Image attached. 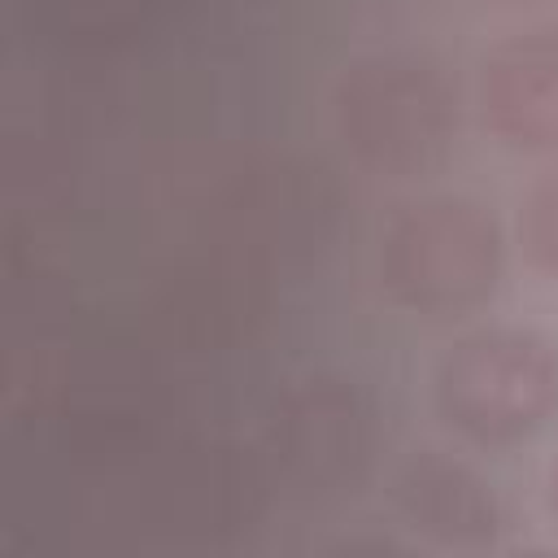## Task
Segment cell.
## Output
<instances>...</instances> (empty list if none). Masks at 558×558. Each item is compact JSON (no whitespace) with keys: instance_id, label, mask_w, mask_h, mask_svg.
<instances>
[{"instance_id":"6da1fadb","label":"cell","mask_w":558,"mask_h":558,"mask_svg":"<svg viewBox=\"0 0 558 558\" xmlns=\"http://www.w3.org/2000/svg\"><path fill=\"white\" fill-rule=\"evenodd\" d=\"M458 78L423 48L371 52L336 83V135L344 153L379 179L432 174L458 148Z\"/></svg>"},{"instance_id":"7a4b0ae2","label":"cell","mask_w":558,"mask_h":558,"mask_svg":"<svg viewBox=\"0 0 558 558\" xmlns=\"http://www.w3.org/2000/svg\"><path fill=\"white\" fill-rule=\"evenodd\" d=\"M379 288L418 318H462L493 301L506 270L497 214L466 192L405 201L379 231Z\"/></svg>"},{"instance_id":"3957f363","label":"cell","mask_w":558,"mask_h":558,"mask_svg":"<svg viewBox=\"0 0 558 558\" xmlns=\"http://www.w3.org/2000/svg\"><path fill=\"white\" fill-rule=\"evenodd\" d=\"M432 405L466 445H523L558 414V344L536 327H475L440 353Z\"/></svg>"},{"instance_id":"277c9868","label":"cell","mask_w":558,"mask_h":558,"mask_svg":"<svg viewBox=\"0 0 558 558\" xmlns=\"http://www.w3.org/2000/svg\"><path fill=\"white\" fill-rule=\"evenodd\" d=\"M475 109L501 148L558 157V22L510 31L480 57Z\"/></svg>"},{"instance_id":"5b68a950","label":"cell","mask_w":558,"mask_h":558,"mask_svg":"<svg viewBox=\"0 0 558 558\" xmlns=\"http://www.w3.org/2000/svg\"><path fill=\"white\" fill-rule=\"evenodd\" d=\"M392 493H397V510L405 514V523L449 549L493 545L501 527L497 497L488 493V484L471 466L436 458V453H418L414 462H405Z\"/></svg>"},{"instance_id":"8992f818","label":"cell","mask_w":558,"mask_h":558,"mask_svg":"<svg viewBox=\"0 0 558 558\" xmlns=\"http://www.w3.org/2000/svg\"><path fill=\"white\" fill-rule=\"evenodd\" d=\"M514 231H519V248H523L527 266L536 275H545L549 283H558V161L545 166L523 187Z\"/></svg>"},{"instance_id":"52a82bcc","label":"cell","mask_w":558,"mask_h":558,"mask_svg":"<svg viewBox=\"0 0 558 558\" xmlns=\"http://www.w3.org/2000/svg\"><path fill=\"white\" fill-rule=\"evenodd\" d=\"M545 497H549V514L558 523V458L549 462V475H545Z\"/></svg>"},{"instance_id":"ba28073f","label":"cell","mask_w":558,"mask_h":558,"mask_svg":"<svg viewBox=\"0 0 558 558\" xmlns=\"http://www.w3.org/2000/svg\"><path fill=\"white\" fill-rule=\"evenodd\" d=\"M493 4H545V0H493Z\"/></svg>"}]
</instances>
